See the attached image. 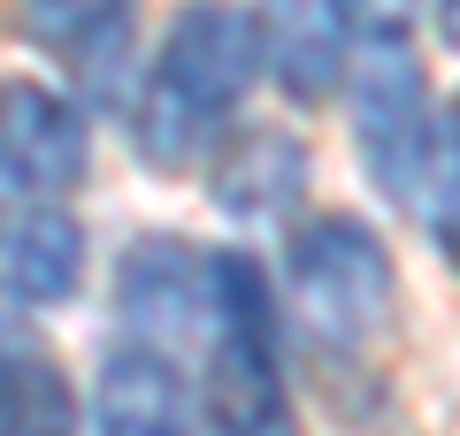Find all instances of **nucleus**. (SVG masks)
Here are the masks:
<instances>
[{"mask_svg": "<svg viewBox=\"0 0 460 436\" xmlns=\"http://www.w3.org/2000/svg\"><path fill=\"white\" fill-rule=\"evenodd\" d=\"M261 77V39H253V8L238 0H184L169 16L162 47L146 62V84L131 100V145L146 169H199L238 123V100Z\"/></svg>", "mask_w": 460, "mask_h": 436, "instance_id": "f257e3e1", "label": "nucleus"}, {"mask_svg": "<svg viewBox=\"0 0 460 436\" xmlns=\"http://www.w3.org/2000/svg\"><path fill=\"white\" fill-rule=\"evenodd\" d=\"M284 275H292L299 322L323 344H338V353L368 344L399 307L392 245H384V230L368 214H314V222H299L292 253H284Z\"/></svg>", "mask_w": 460, "mask_h": 436, "instance_id": "f03ea898", "label": "nucleus"}, {"mask_svg": "<svg viewBox=\"0 0 460 436\" xmlns=\"http://www.w3.org/2000/svg\"><path fill=\"white\" fill-rule=\"evenodd\" d=\"M215 245L192 238H138L115 268V322L131 329V344L169 353V344H208L215 329Z\"/></svg>", "mask_w": 460, "mask_h": 436, "instance_id": "7ed1b4c3", "label": "nucleus"}, {"mask_svg": "<svg viewBox=\"0 0 460 436\" xmlns=\"http://www.w3.org/2000/svg\"><path fill=\"white\" fill-rule=\"evenodd\" d=\"M93 169V123L39 77L0 84V199H62Z\"/></svg>", "mask_w": 460, "mask_h": 436, "instance_id": "20e7f679", "label": "nucleus"}, {"mask_svg": "<svg viewBox=\"0 0 460 436\" xmlns=\"http://www.w3.org/2000/svg\"><path fill=\"white\" fill-rule=\"evenodd\" d=\"M429 130H438V108H429L422 62L407 47L361 54V69H353V145L392 199H414V177L429 161Z\"/></svg>", "mask_w": 460, "mask_h": 436, "instance_id": "39448f33", "label": "nucleus"}, {"mask_svg": "<svg viewBox=\"0 0 460 436\" xmlns=\"http://www.w3.org/2000/svg\"><path fill=\"white\" fill-rule=\"evenodd\" d=\"M208 207L223 222H246V230H269V222H292V207L307 199V177H314V153L299 130L284 123H230L223 145L208 161Z\"/></svg>", "mask_w": 460, "mask_h": 436, "instance_id": "423d86ee", "label": "nucleus"}, {"mask_svg": "<svg viewBox=\"0 0 460 436\" xmlns=\"http://www.w3.org/2000/svg\"><path fill=\"white\" fill-rule=\"evenodd\" d=\"M192 436H299L292 390H284V337H208Z\"/></svg>", "mask_w": 460, "mask_h": 436, "instance_id": "0eeeda50", "label": "nucleus"}, {"mask_svg": "<svg viewBox=\"0 0 460 436\" xmlns=\"http://www.w3.org/2000/svg\"><path fill=\"white\" fill-rule=\"evenodd\" d=\"M84 283V222L62 199H0V291L23 307H62Z\"/></svg>", "mask_w": 460, "mask_h": 436, "instance_id": "6e6552de", "label": "nucleus"}, {"mask_svg": "<svg viewBox=\"0 0 460 436\" xmlns=\"http://www.w3.org/2000/svg\"><path fill=\"white\" fill-rule=\"evenodd\" d=\"M93 436H192V383L169 353L115 344L93 383Z\"/></svg>", "mask_w": 460, "mask_h": 436, "instance_id": "1a4fd4ad", "label": "nucleus"}, {"mask_svg": "<svg viewBox=\"0 0 460 436\" xmlns=\"http://www.w3.org/2000/svg\"><path fill=\"white\" fill-rule=\"evenodd\" d=\"M253 39H261V69L292 108H314L345 84V31L323 0H261L253 8Z\"/></svg>", "mask_w": 460, "mask_h": 436, "instance_id": "9d476101", "label": "nucleus"}, {"mask_svg": "<svg viewBox=\"0 0 460 436\" xmlns=\"http://www.w3.org/2000/svg\"><path fill=\"white\" fill-rule=\"evenodd\" d=\"M54 54L77 62V77L100 100H123L115 84V54H131V0H23Z\"/></svg>", "mask_w": 460, "mask_h": 436, "instance_id": "9b49d317", "label": "nucleus"}, {"mask_svg": "<svg viewBox=\"0 0 460 436\" xmlns=\"http://www.w3.org/2000/svg\"><path fill=\"white\" fill-rule=\"evenodd\" d=\"M0 436H77V398L47 353H31L0 383Z\"/></svg>", "mask_w": 460, "mask_h": 436, "instance_id": "f8f14e48", "label": "nucleus"}, {"mask_svg": "<svg viewBox=\"0 0 460 436\" xmlns=\"http://www.w3.org/2000/svg\"><path fill=\"white\" fill-rule=\"evenodd\" d=\"M414 214H422V230H429V253L438 260H453V214H460V138H453V108H438V130H429V161H422V177H414V199H407Z\"/></svg>", "mask_w": 460, "mask_h": 436, "instance_id": "ddd939ff", "label": "nucleus"}, {"mask_svg": "<svg viewBox=\"0 0 460 436\" xmlns=\"http://www.w3.org/2000/svg\"><path fill=\"white\" fill-rule=\"evenodd\" d=\"M323 8L338 16L345 47H361V54H376V47H407V31L422 23V0H323Z\"/></svg>", "mask_w": 460, "mask_h": 436, "instance_id": "4468645a", "label": "nucleus"}, {"mask_svg": "<svg viewBox=\"0 0 460 436\" xmlns=\"http://www.w3.org/2000/svg\"><path fill=\"white\" fill-rule=\"evenodd\" d=\"M31 353H39V337H31V329L16 322V314H0V383H8V375H16V368H23Z\"/></svg>", "mask_w": 460, "mask_h": 436, "instance_id": "2eb2a0df", "label": "nucleus"}, {"mask_svg": "<svg viewBox=\"0 0 460 436\" xmlns=\"http://www.w3.org/2000/svg\"><path fill=\"white\" fill-rule=\"evenodd\" d=\"M429 16H438V39H445V47H453V31H460V16H453V0H438V8H429Z\"/></svg>", "mask_w": 460, "mask_h": 436, "instance_id": "dca6fc26", "label": "nucleus"}]
</instances>
